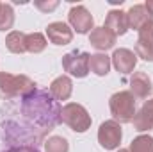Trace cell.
Segmentation results:
<instances>
[{
    "instance_id": "cell-24",
    "label": "cell",
    "mask_w": 153,
    "mask_h": 152,
    "mask_svg": "<svg viewBox=\"0 0 153 152\" xmlns=\"http://www.w3.org/2000/svg\"><path fill=\"white\" fill-rule=\"evenodd\" d=\"M139 38H150L153 39V20H150V22H146L139 31Z\"/></svg>"
},
{
    "instance_id": "cell-5",
    "label": "cell",
    "mask_w": 153,
    "mask_h": 152,
    "mask_svg": "<svg viewBox=\"0 0 153 152\" xmlns=\"http://www.w3.org/2000/svg\"><path fill=\"white\" fill-rule=\"evenodd\" d=\"M89 57L91 54L87 52H68L62 56V68L64 72H68L70 75L76 77V79H84L91 70H89Z\"/></svg>"
},
{
    "instance_id": "cell-17",
    "label": "cell",
    "mask_w": 153,
    "mask_h": 152,
    "mask_svg": "<svg viewBox=\"0 0 153 152\" xmlns=\"http://www.w3.org/2000/svg\"><path fill=\"white\" fill-rule=\"evenodd\" d=\"M25 32L22 31H11L5 38V47L9 52L13 54H23L27 52V47H25Z\"/></svg>"
},
{
    "instance_id": "cell-6",
    "label": "cell",
    "mask_w": 153,
    "mask_h": 152,
    "mask_svg": "<svg viewBox=\"0 0 153 152\" xmlns=\"http://www.w3.org/2000/svg\"><path fill=\"white\" fill-rule=\"evenodd\" d=\"M123 131L116 120H105L98 129V143L105 150H116L121 143Z\"/></svg>"
},
{
    "instance_id": "cell-15",
    "label": "cell",
    "mask_w": 153,
    "mask_h": 152,
    "mask_svg": "<svg viewBox=\"0 0 153 152\" xmlns=\"http://www.w3.org/2000/svg\"><path fill=\"white\" fill-rule=\"evenodd\" d=\"M126 18H128V29H134V31H139L146 22L153 20L152 14L148 13V9L144 7V4L132 5L126 11Z\"/></svg>"
},
{
    "instance_id": "cell-23",
    "label": "cell",
    "mask_w": 153,
    "mask_h": 152,
    "mask_svg": "<svg viewBox=\"0 0 153 152\" xmlns=\"http://www.w3.org/2000/svg\"><path fill=\"white\" fill-rule=\"evenodd\" d=\"M34 5L38 7L39 11H43V13H52L53 9H57L59 2L57 0H50V2H46V0H36Z\"/></svg>"
},
{
    "instance_id": "cell-28",
    "label": "cell",
    "mask_w": 153,
    "mask_h": 152,
    "mask_svg": "<svg viewBox=\"0 0 153 152\" xmlns=\"http://www.w3.org/2000/svg\"><path fill=\"white\" fill-rule=\"evenodd\" d=\"M0 5H2V2H0Z\"/></svg>"
},
{
    "instance_id": "cell-13",
    "label": "cell",
    "mask_w": 153,
    "mask_h": 152,
    "mask_svg": "<svg viewBox=\"0 0 153 152\" xmlns=\"http://www.w3.org/2000/svg\"><path fill=\"white\" fill-rule=\"evenodd\" d=\"M134 129L139 132H146L153 129V99L146 100L143 108L134 116Z\"/></svg>"
},
{
    "instance_id": "cell-19",
    "label": "cell",
    "mask_w": 153,
    "mask_h": 152,
    "mask_svg": "<svg viewBox=\"0 0 153 152\" xmlns=\"http://www.w3.org/2000/svg\"><path fill=\"white\" fill-rule=\"evenodd\" d=\"M135 56L153 63V39L150 38H137L135 41Z\"/></svg>"
},
{
    "instance_id": "cell-27",
    "label": "cell",
    "mask_w": 153,
    "mask_h": 152,
    "mask_svg": "<svg viewBox=\"0 0 153 152\" xmlns=\"http://www.w3.org/2000/svg\"><path fill=\"white\" fill-rule=\"evenodd\" d=\"M117 152H130V150H128V149H119Z\"/></svg>"
},
{
    "instance_id": "cell-11",
    "label": "cell",
    "mask_w": 153,
    "mask_h": 152,
    "mask_svg": "<svg viewBox=\"0 0 153 152\" xmlns=\"http://www.w3.org/2000/svg\"><path fill=\"white\" fill-rule=\"evenodd\" d=\"M153 91L152 79L144 72H135L130 77V93L137 99H148Z\"/></svg>"
},
{
    "instance_id": "cell-2",
    "label": "cell",
    "mask_w": 153,
    "mask_h": 152,
    "mask_svg": "<svg viewBox=\"0 0 153 152\" xmlns=\"http://www.w3.org/2000/svg\"><path fill=\"white\" fill-rule=\"evenodd\" d=\"M34 90H38V86L30 77L0 72V99L13 100L16 97H25Z\"/></svg>"
},
{
    "instance_id": "cell-7",
    "label": "cell",
    "mask_w": 153,
    "mask_h": 152,
    "mask_svg": "<svg viewBox=\"0 0 153 152\" xmlns=\"http://www.w3.org/2000/svg\"><path fill=\"white\" fill-rule=\"evenodd\" d=\"M70 27L78 34H87L94 29V18L84 5H73L68 13Z\"/></svg>"
},
{
    "instance_id": "cell-26",
    "label": "cell",
    "mask_w": 153,
    "mask_h": 152,
    "mask_svg": "<svg viewBox=\"0 0 153 152\" xmlns=\"http://www.w3.org/2000/svg\"><path fill=\"white\" fill-rule=\"evenodd\" d=\"M144 7L148 9V13L152 14V18H153V0H148V2L144 4Z\"/></svg>"
},
{
    "instance_id": "cell-10",
    "label": "cell",
    "mask_w": 153,
    "mask_h": 152,
    "mask_svg": "<svg viewBox=\"0 0 153 152\" xmlns=\"http://www.w3.org/2000/svg\"><path fill=\"white\" fill-rule=\"evenodd\" d=\"M103 27L109 29L116 38L126 34V31H128V18H126V13L121 11V9H112V11H109Z\"/></svg>"
},
{
    "instance_id": "cell-25",
    "label": "cell",
    "mask_w": 153,
    "mask_h": 152,
    "mask_svg": "<svg viewBox=\"0 0 153 152\" xmlns=\"http://www.w3.org/2000/svg\"><path fill=\"white\" fill-rule=\"evenodd\" d=\"M4 152H39L36 145H16V147H9Z\"/></svg>"
},
{
    "instance_id": "cell-8",
    "label": "cell",
    "mask_w": 153,
    "mask_h": 152,
    "mask_svg": "<svg viewBox=\"0 0 153 152\" xmlns=\"http://www.w3.org/2000/svg\"><path fill=\"white\" fill-rule=\"evenodd\" d=\"M111 61H112L114 68L119 74L128 75V74L134 72V68H135V65H137V56H135V52L130 50V48H116L114 54H112V57H111Z\"/></svg>"
},
{
    "instance_id": "cell-18",
    "label": "cell",
    "mask_w": 153,
    "mask_h": 152,
    "mask_svg": "<svg viewBox=\"0 0 153 152\" xmlns=\"http://www.w3.org/2000/svg\"><path fill=\"white\" fill-rule=\"evenodd\" d=\"M48 45V39L45 34L41 32H30L25 36V47H27V52L30 54H41Z\"/></svg>"
},
{
    "instance_id": "cell-22",
    "label": "cell",
    "mask_w": 153,
    "mask_h": 152,
    "mask_svg": "<svg viewBox=\"0 0 153 152\" xmlns=\"http://www.w3.org/2000/svg\"><path fill=\"white\" fill-rule=\"evenodd\" d=\"M45 150L46 152H68L70 150V143L62 136H50L45 141Z\"/></svg>"
},
{
    "instance_id": "cell-14",
    "label": "cell",
    "mask_w": 153,
    "mask_h": 152,
    "mask_svg": "<svg viewBox=\"0 0 153 152\" xmlns=\"http://www.w3.org/2000/svg\"><path fill=\"white\" fill-rule=\"evenodd\" d=\"M73 93V82L68 75L55 77L50 84V95L59 102V100H68Z\"/></svg>"
},
{
    "instance_id": "cell-16",
    "label": "cell",
    "mask_w": 153,
    "mask_h": 152,
    "mask_svg": "<svg viewBox=\"0 0 153 152\" xmlns=\"http://www.w3.org/2000/svg\"><path fill=\"white\" fill-rule=\"evenodd\" d=\"M111 65H112V61H111V57H109L107 54L98 52V54H93V56L89 57V70H91L93 74L100 75V77H105L109 74Z\"/></svg>"
},
{
    "instance_id": "cell-12",
    "label": "cell",
    "mask_w": 153,
    "mask_h": 152,
    "mask_svg": "<svg viewBox=\"0 0 153 152\" xmlns=\"http://www.w3.org/2000/svg\"><path fill=\"white\" fill-rule=\"evenodd\" d=\"M89 43L100 50V52H105L109 48H112L116 45V36L105 27H94L91 32H89Z\"/></svg>"
},
{
    "instance_id": "cell-4",
    "label": "cell",
    "mask_w": 153,
    "mask_h": 152,
    "mask_svg": "<svg viewBox=\"0 0 153 152\" xmlns=\"http://www.w3.org/2000/svg\"><path fill=\"white\" fill-rule=\"evenodd\" d=\"M61 122L66 123L71 131L75 132H85L91 127V114L87 113V109L82 104L70 102L66 106H62L61 109Z\"/></svg>"
},
{
    "instance_id": "cell-1",
    "label": "cell",
    "mask_w": 153,
    "mask_h": 152,
    "mask_svg": "<svg viewBox=\"0 0 153 152\" xmlns=\"http://www.w3.org/2000/svg\"><path fill=\"white\" fill-rule=\"evenodd\" d=\"M61 109L59 102L46 90H34L22 97V114L41 132L52 131L61 123Z\"/></svg>"
},
{
    "instance_id": "cell-21",
    "label": "cell",
    "mask_w": 153,
    "mask_h": 152,
    "mask_svg": "<svg viewBox=\"0 0 153 152\" xmlns=\"http://www.w3.org/2000/svg\"><path fill=\"white\" fill-rule=\"evenodd\" d=\"M130 152H153V136L150 134H139L137 138L132 140Z\"/></svg>"
},
{
    "instance_id": "cell-20",
    "label": "cell",
    "mask_w": 153,
    "mask_h": 152,
    "mask_svg": "<svg viewBox=\"0 0 153 152\" xmlns=\"http://www.w3.org/2000/svg\"><path fill=\"white\" fill-rule=\"evenodd\" d=\"M14 25V9L11 4H2L0 5V31H11Z\"/></svg>"
},
{
    "instance_id": "cell-3",
    "label": "cell",
    "mask_w": 153,
    "mask_h": 152,
    "mask_svg": "<svg viewBox=\"0 0 153 152\" xmlns=\"http://www.w3.org/2000/svg\"><path fill=\"white\" fill-rule=\"evenodd\" d=\"M109 109L112 114V120L117 123H130L134 122V116L137 113L135 106V97L130 91H117L109 100Z\"/></svg>"
},
{
    "instance_id": "cell-9",
    "label": "cell",
    "mask_w": 153,
    "mask_h": 152,
    "mask_svg": "<svg viewBox=\"0 0 153 152\" xmlns=\"http://www.w3.org/2000/svg\"><path fill=\"white\" fill-rule=\"evenodd\" d=\"M46 38L53 45L64 47L73 41V29L64 22H52L46 27Z\"/></svg>"
}]
</instances>
